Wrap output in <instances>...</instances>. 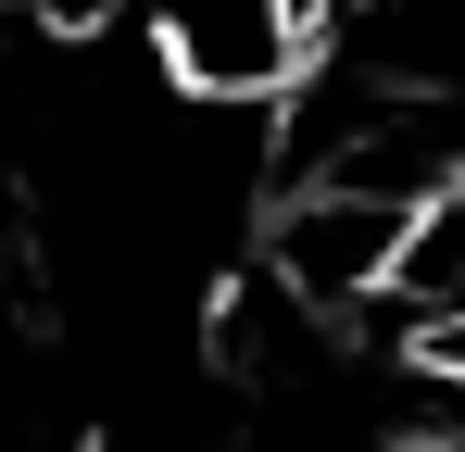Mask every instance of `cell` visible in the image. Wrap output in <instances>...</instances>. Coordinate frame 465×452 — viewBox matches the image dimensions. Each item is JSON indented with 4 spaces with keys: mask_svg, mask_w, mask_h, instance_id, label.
Instances as JSON below:
<instances>
[{
    "mask_svg": "<svg viewBox=\"0 0 465 452\" xmlns=\"http://www.w3.org/2000/svg\"><path fill=\"white\" fill-rule=\"evenodd\" d=\"M139 38H152V64L176 75V88H202V101H290L314 64V25L290 13V0H139L126 13Z\"/></svg>",
    "mask_w": 465,
    "mask_h": 452,
    "instance_id": "6da1fadb",
    "label": "cell"
},
{
    "mask_svg": "<svg viewBox=\"0 0 465 452\" xmlns=\"http://www.w3.org/2000/svg\"><path fill=\"white\" fill-rule=\"evenodd\" d=\"M76 0H0V25H64Z\"/></svg>",
    "mask_w": 465,
    "mask_h": 452,
    "instance_id": "7a4b0ae2",
    "label": "cell"
}]
</instances>
